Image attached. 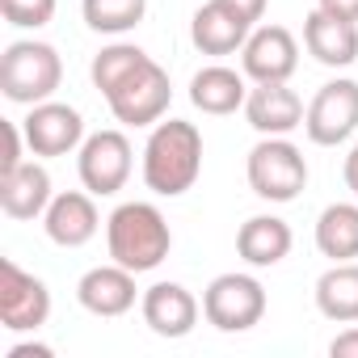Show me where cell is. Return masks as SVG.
<instances>
[{
  "instance_id": "7",
  "label": "cell",
  "mask_w": 358,
  "mask_h": 358,
  "mask_svg": "<svg viewBox=\"0 0 358 358\" xmlns=\"http://www.w3.org/2000/svg\"><path fill=\"white\" fill-rule=\"evenodd\" d=\"M303 131L316 148H337L358 131V80L337 76L316 89L303 114Z\"/></svg>"
},
{
  "instance_id": "25",
  "label": "cell",
  "mask_w": 358,
  "mask_h": 358,
  "mask_svg": "<svg viewBox=\"0 0 358 358\" xmlns=\"http://www.w3.org/2000/svg\"><path fill=\"white\" fill-rule=\"evenodd\" d=\"M55 5L59 0H0V13L17 30H43L55 17Z\"/></svg>"
},
{
  "instance_id": "12",
  "label": "cell",
  "mask_w": 358,
  "mask_h": 358,
  "mask_svg": "<svg viewBox=\"0 0 358 358\" xmlns=\"http://www.w3.org/2000/svg\"><path fill=\"white\" fill-rule=\"evenodd\" d=\"M139 312H143V324L156 333V337H186L194 333L199 324V299L182 287V282H152L143 295H139Z\"/></svg>"
},
{
  "instance_id": "15",
  "label": "cell",
  "mask_w": 358,
  "mask_h": 358,
  "mask_svg": "<svg viewBox=\"0 0 358 358\" xmlns=\"http://www.w3.org/2000/svg\"><path fill=\"white\" fill-rule=\"evenodd\" d=\"M43 228L51 236V245L59 249H80L97 236L101 228V215H97V203L89 190H64L51 199L47 215H43Z\"/></svg>"
},
{
  "instance_id": "23",
  "label": "cell",
  "mask_w": 358,
  "mask_h": 358,
  "mask_svg": "<svg viewBox=\"0 0 358 358\" xmlns=\"http://www.w3.org/2000/svg\"><path fill=\"white\" fill-rule=\"evenodd\" d=\"M148 59H152V55H148L143 47H135V43H110V47H101V51L93 55L89 76H93L97 93H101V97H110V93H114L127 76H135Z\"/></svg>"
},
{
  "instance_id": "20",
  "label": "cell",
  "mask_w": 358,
  "mask_h": 358,
  "mask_svg": "<svg viewBox=\"0 0 358 358\" xmlns=\"http://www.w3.org/2000/svg\"><path fill=\"white\" fill-rule=\"evenodd\" d=\"M295 236H291V224L278 220V215H249L236 232V253L253 266V270H270L278 266L287 253H291Z\"/></svg>"
},
{
  "instance_id": "27",
  "label": "cell",
  "mask_w": 358,
  "mask_h": 358,
  "mask_svg": "<svg viewBox=\"0 0 358 358\" xmlns=\"http://www.w3.org/2000/svg\"><path fill=\"white\" fill-rule=\"evenodd\" d=\"M329 354L333 358H358V324H350L345 333H337L329 341Z\"/></svg>"
},
{
  "instance_id": "9",
  "label": "cell",
  "mask_w": 358,
  "mask_h": 358,
  "mask_svg": "<svg viewBox=\"0 0 358 358\" xmlns=\"http://www.w3.org/2000/svg\"><path fill=\"white\" fill-rule=\"evenodd\" d=\"M51 316V291L13 257L0 262V324L9 333H34Z\"/></svg>"
},
{
  "instance_id": "8",
  "label": "cell",
  "mask_w": 358,
  "mask_h": 358,
  "mask_svg": "<svg viewBox=\"0 0 358 358\" xmlns=\"http://www.w3.org/2000/svg\"><path fill=\"white\" fill-rule=\"evenodd\" d=\"M110 114L122 122V127H156L164 114H169V101H173V85H169V72L148 59L135 76H127L110 97Z\"/></svg>"
},
{
  "instance_id": "30",
  "label": "cell",
  "mask_w": 358,
  "mask_h": 358,
  "mask_svg": "<svg viewBox=\"0 0 358 358\" xmlns=\"http://www.w3.org/2000/svg\"><path fill=\"white\" fill-rule=\"evenodd\" d=\"M341 182H345V190L358 199V143L350 148V156L341 160Z\"/></svg>"
},
{
  "instance_id": "13",
  "label": "cell",
  "mask_w": 358,
  "mask_h": 358,
  "mask_svg": "<svg viewBox=\"0 0 358 358\" xmlns=\"http://www.w3.org/2000/svg\"><path fill=\"white\" fill-rule=\"evenodd\" d=\"M76 299L85 312L101 316V320H114V316H127L139 299L135 291V270L110 262V266H93L80 282H76Z\"/></svg>"
},
{
  "instance_id": "19",
  "label": "cell",
  "mask_w": 358,
  "mask_h": 358,
  "mask_svg": "<svg viewBox=\"0 0 358 358\" xmlns=\"http://www.w3.org/2000/svg\"><path fill=\"white\" fill-rule=\"evenodd\" d=\"M245 97H249V76L236 72V68H224V64H207V68H199L194 80H190V101H194V110L215 114V118L245 110Z\"/></svg>"
},
{
  "instance_id": "6",
  "label": "cell",
  "mask_w": 358,
  "mask_h": 358,
  "mask_svg": "<svg viewBox=\"0 0 358 358\" xmlns=\"http://www.w3.org/2000/svg\"><path fill=\"white\" fill-rule=\"evenodd\" d=\"M131 164H135V152H131V139L122 131H93V135H85V143L76 152L80 186L93 199L118 194L131 177Z\"/></svg>"
},
{
  "instance_id": "14",
  "label": "cell",
  "mask_w": 358,
  "mask_h": 358,
  "mask_svg": "<svg viewBox=\"0 0 358 358\" xmlns=\"http://www.w3.org/2000/svg\"><path fill=\"white\" fill-rule=\"evenodd\" d=\"M303 97L287 85V80H274V85H253L249 97H245V118L257 135H291L295 127H303Z\"/></svg>"
},
{
  "instance_id": "18",
  "label": "cell",
  "mask_w": 358,
  "mask_h": 358,
  "mask_svg": "<svg viewBox=\"0 0 358 358\" xmlns=\"http://www.w3.org/2000/svg\"><path fill=\"white\" fill-rule=\"evenodd\" d=\"M253 26L245 17H236L224 0H207V5L190 17V43L203 55H236L249 43Z\"/></svg>"
},
{
  "instance_id": "17",
  "label": "cell",
  "mask_w": 358,
  "mask_h": 358,
  "mask_svg": "<svg viewBox=\"0 0 358 358\" xmlns=\"http://www.w3.org/2000/svg\"><path fill=\"white\" fill-rule=\"evenodd\" d=\"M51 199H55L51 173L38 160H26L13 173H0V211L9 220H43Z\"/></svg>"
},
{
  "instance_id": "24",
  "label": "cell",
  "mask_w": 358,
  "mask_h": 358,
  "mask_svg": "<svg viewBox=\"0 0 358 358\" xmlns=\"http://www.w3.org/2000/svg\"><path fill=\"white\" fill-rule=\"evenodd\" d=\"M85 26L97 34H127L148 17V0H80Z\"/></svg>"
},
{
  "instance_id": "11",
  "label": "cell",
  "mask_w": 358,
  "mask_h": 358,
  "mask_svg": "<svg viewBox=\"0 0 358 358\" xmlns=\"http://www.w3.org/2000/svg\"><path fill=\"white\" fill-rule=\"evenodd\" d=\"M295 68H299L295 34L282 26H253L249 43L241 47V72L253 85H274V80H291Z\"/></svg>"
},
{
  "instance_id": "10",
  "label": "cell",
  "mask_w": 358,
  "mask_h": 358,
  "mask_svg": "<svg viewBox=\"0 0 358 358\" xmlns=\"http://www.w3.org/2000/svg\"><path fill=\"white\" fill-rule=\"evenodd\" d=\"M22 131H26V143L34 156H68V152H80V143H85V118L68 101L30 106V114L22 118Z\"/></svg>"
},
{
  "instance_id": "29",
  "label": "cell",
  "mask_w": 358,
  "mask_h": 358,
  "mask_svg": "<svg viewBox=\"0 0 358 358\" xmlns=\"http://www.w3.org/2000/svg\"><path fill=\"white\" fill-rule=\"evenodd\" d=\"M316 9H324L333 17H345V22H358V0H316Z\"/></svg>"
},
{
  "instance_id": "2",
  "label": "cell",
  "mask_w": 358,
  "mask_h": 358,
  "mask_svg": "<svg viewBox=\"0 0 358 358\" xmlns=\"http://www.w3.org/2000/svg\"><path fill=\"white\" fill-rule=\"evenodd\" d=\"M106 249H110V262H118L135 274H148L173 249L169 220L160 215L156 203H122L106 220Z\"/></svg>"
},
{
  "instance_id": "28",
  "label": "cell",
  "mask_w": 358,
  "mask_h": 358,
  "mask_svg": "<svg viewBox=\"0 0 358 358\" xmlns=\"http://www.w3.org/2000/svg\"><path fill=\"white\" fill-rule=\"evenodd\" d=\"M224 5H228L236 17H245L249 26H257V22L266 17V5H270V0H224Z\"/></svg>"
},
{
  "instance_id": "4",
  "label": "cell",
  "mask_w": 358,
  "mask_h": 358,
  "mask_svg": "<svg viewBox=\"0 0 358 358\" xmlns=\"http://www.w3.org/2000/svg\"><path fill=\"white\" fill-rule=\"evenodd\" d=\"M249 190L266 203H295L308 190V160L287 135H262L245 160Z\"/></svg>"
},
{
  "instance_id": "26",
  "label": "cell",
  "mask_w": 358,
  "mask_h": 358,
  "mask_svg": "<svg viewBox=\"0 0 358 358\" xmlns=\"http://www.w3.org/2000/svg\"><path fill=\"white\" fill-rule=\"evenodd\" d=\"M0 131H5V160H0V173H13L17 164H26V156H22V148H30L26 143V131L17 127V122H0Z\"/></svg>"
},
{
  "instance_id": "5",
  "label": "cell",
  "mask_w": 358,
  "mask_h": 358,
  "mask_svg": "<svg viewBox=\"0 0 358 358\" xmlns=\"http://www.w3.org/2000/svg\"><path fill=\"white\" fill-rule=\"evenodd\" d=\"M203 316L220 333H249L266 316V287L253 274H220L203 291Z\"/></svg>"
},
{
  "instance_id": "22",
  "label": "cell",
  "mask_w": 358,
  "mask_h": 358,
  "mask_svg": "<svg viewBox=\"0 0 358 358\" xmlns=\"http://www.w3.org/2000/svg\"><path fill=\"white\" fill-rule=\"evenodd\" d=\"M316 249L329 262L358 257V203H329L316 220Z\"/></svg>"
},
{
  "instance_id": "21",
  "label": "cell",
  "mask_w": 358,
  "mask_h": 358,
  "mask_svg": "<svg viewBox=\"0 0 358 358\" xmlns=\"http://www.w3.org/2000/svg\"><path fill=\"white\" fill-rule=\"evenodd\" d=\"M316 308L333 324H358V262H333L316 278Z\"/></svg>"
},
{
  "instance_id": "3",
  "label": "cell",
  "mask_w": 358,
  "mask_h": 358,
  "mask_svg": "<svg viewBox=\"0 0 358 358\" xmlns=\"http://www.w3.org/2000/svg\"><path fill=\"white\" fill-rule=\"evenodd\" d=\"M59 80H64V59L51 43L22 38V43H9L5 55H0V93L13 106L51 101Z\"/></svg>"
},
{
  "instance_id": "31",
  "label": "cell",
  "mask_w": 358,
  "mask_h": 358,
  "mask_svg": "<svg viewBox=\"0 0 358 358\" xmlns=\"http://www.w3.org/2000/svg\"><path fill=\"white\" fill-rule=\"evenodd\" d=\"M51 354H55V350L43 345V341H22V345L9 350V358H51Z\"/></svg>"
},
{
  "instance_id": "16",
  "label": "cell",
  "mask_w": 358,
  "mask_h": 358,
  "mask_svg": "<svg viewBox=\"0 0 358 358\" xmlns=\"http://www.w3.org/2000/svg\"><path fill=\"white\" fill-rule=\"evenodd\" d=\"M303 47L324 68H350L358 59V22L333 17L324 9H312L303 17Z\"/></svg>"
},
{
  "instance_id": "1",
  "label": "cell",
  "mask_w": 358,
  "mask_h": 358,
  "mask_svg": "<svg viewBox=\"0 0 358 358\" xmlns=\"http://www.w3.org/2000/svg\"><path fill=\"white\" fill-rule=\"evenodd\" d=\"M203 173V131L186 118H160L143 143V186L160 199H182Z\"/></svg>"
}]
</instances>
